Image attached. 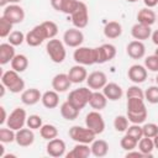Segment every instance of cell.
<instances>
[{"label": "cell", "instance_id": "obj_1", "mask_svg": "<svg viewBox=\"0 0 158 158\" xmlns=\"http://www.w3.org/2000/svg\"><path fill=\"white\" fill-rule=\"evenodd\" d=\"M127 118L132 123L141 125L146 121L148 112L146 109L144 99L141 98H128L127 99Z\"/></svg>", "mask_w": 158, "mask_h": 158}, {"label": "cell", "instance_id": "obj_2", "mask_svg": "<svg viewBox=\"0 0 158 158\" xmlns=\"http://www.w3.org/2000/svg\"><path fill=\"white\" fill-rule=\"evenodd\" d=\"M1 83L12 94L22 93L25 90V81H23V79L14 69H10V70H6V72L2 73V75H1Z\"/></svg>", "mask_w": 158, "mask_h": 158}, {"label": "cell", "instance_id": "obj_3", "mask_svg": "<svg viewBox=\"0 0 158 158\" xmlns=\"http://www.w3.org/2000/svg\"><path fill=\"white\" fill-rule=\"evenodd\" d=\"M91 94H93V90L88 86H81V88H78V89H74L69 93L67 100L73 104L77 109L81 110L84 109L89 101H90V98H91Z\"/></svg>", "mask_w": 158, "mask_h": 158}, {"label": "cell", "instance_id": "obj_4", "mask_svg": "<svg viewBox=\"0 0 158 158\" xmlns=\"http://www.w3.org/2000/svg\"><path fill=\"white\" fill-rule=\"evenodd\" d=\"M46 51H47V54L49 56L51 60L53 63H57V64L63 63L65 57H67L64 42L57 40V38L48 40V42L46 44Z\"/></svg>", "mask_w": 158, "mask_h": 158}, {"label": "cell", "instance_id": "obj_5", "mask_svg": "<svg viewBox=\"0 0 158 158\" xmlns=\"http://www.w3.org/2000/svg\"><path fill=\"white\" fill-rule=\"evenodd\" d=\"M73 59L77 64L81 65H93L96 64V57H95V48L90 47H78L73 53Z\"/></svg>", "mask_w": 158, "mask_h": 158}, {"label": "cell", "instance_id": "obj_6", "mask_svg": "<svg viewBox=\"0 0 158 158\" xmlns=\"http://www.w3.org/2000/svg\"><path fill=\"white\" fill-rule=\"evenodd\" d=\"M95 133L88 128V127H81V126H72L69 128V137L75 141L77 143H91L95 139Z\"/></svg>", "mask_w": 158, "mask_h": 158}, {"label": "cell", "instance_id": "obj_7", "mask_svg": "<svg viewBox=\"0 0 158 158\" xmlns=\"http://www.w3.org/2000/svg\"><path fill=\"white\" fill-rule=\"evenodd\" d=\"M26 121H27L26 110L22 109V107H16L9 115L7 121H6V126L9 128H12V130L17 131V130L22 128L26 125Z\"/></svg>", "mask_w": 158, "mask_h": 158}, {"label": "cell", "instance_id": "obj_8", "mask_svg": "<svg viewBox=\"0 0 158 158\" xmlns=\"http://www.w3.org/2000/svg\"><path fill=\"white\" fill-rule=\"evenodd\" d=\"M85 125L88 128H90L95 135H100L104 132L105 130V121L102 115L98 111H90L86 116H85Z\"/></svg>", "mask_w": 158, "mask_h": 158}, {"label": "cell", "instance_id": "obj_9", "mask_svg": "<svg viewBox=\"0 0 158 158\" xmlns=\"http://www.w3.org/2000/svg\"><path fill=\"white\" fill-rule=\"evenodd\" d=\"M70 20L72 23L74 25V27L77 28H84L88 26L89 22V10L85 2L80 1L78 9L70 15Z\"/></svg>", "mask_w": 158, "mask_h": 158}, {"label": "cell", "instance_id": "obj_10", "mask_svg": "<svg viewBox=\"0 0 158 158\" xmlns=\"http://www.w3.org/2000/svg\"><path fill=\"white\" fill-rule=\"evenodd\" d=\"M44 40H48V36H47V32H46L42 23L35 26L32 30H30L26 33V43L30 47H37Z\"/></svg>", "mask_w": 158, "mask_h": 158}, {"label": "cell", "instance_id": "obj_11", "mask_svg": "<svg viewBox=\"0 0 158 158\" xmlns=\"http://www.w3.org/2000/svg\"><path fill=\"white\" fill-rule=\"evenodd\" d=\"M116 56V47L111 43H104L99 47H95V57L96 64H104L110 62Z\"/></svg>", "mask_w": 158, "mask_h": 158}, {"label": "cell", "instance_id": "obj_12", "mask_svg": "<svg viewBox=\"0 0 158 158\" xmlns=\"http://www.w3.org/2000/svg\"><path fill=\"white\" fill-rule=\"evenodd\" d=\"M2 17H5L7 21H10L12 25L21 23L25 19V11L23 9L17 4H10L9 6L4 7Z\"/></svg>", "mask_w": 158, "mask_h": 158}, {"label": "cell", "instance_id": "obj_13", "mask_svg": "<svg viewBox=\"0 0 158 158\" xmlns=\"http://www.w3.org/2000/svg\"><path fill=\"white\" fill-rule=\"evenodd\" d=\"M63 42L65 46L72 48H78L84 42V33L80 31V28H68L63 33Z\"/></svg>", "mask_w": 158, "mask_h": 158}, {"label": "cell", "instance_id": "obj_14", "mask_svg": "<svg viewBox=\"0 0 158 158\" xmlns=\"http://www.w3.org/2000/svg\"><path fill=\"white\" fill-rule=\"evenodd\" d=\"M85 81L91 90H99V89H102L107 84V77L104 72L95 70L88 75Z\"/></svg>", "mask_w": 158, "mask_h": 158}, {"label": "cell", "instance_id": "obj_15", "mask_svg": "<svg viewBox=\"0 0 158 158\" xmlns=\"http://www.w3.org/2000/svg\"><path fill=\"white\" fill-rule=\"evenodd\" d=\"M65 142L60 138H53V139H49L47 146H46V151H47V154L51 156V157H54V158H59V157H63L65 154Z\"/></svg>", "mask_w": 158, "mask_h": 158}, {"label": "cell", "instance_id": "obj_16", "mask_svg": "<svg viewBox=\"0 0 158 158\" xmlns=\"http://www.w3.org/2000/svg\"><path fill=\"white\" fill-rule=\"evenodd\" d=\"M147 68L144 65H141V64H133L128 68V72H127V77L128 79L135 83V84H141L143 83L146 79H147Z\"/></svg>", "mask_w": 158, "mask_h": 158}, {"label": "cell", "instance_id": "obj_17", "mask_svg": "<svg viewBox=\"0 0 158 158\" xmlns=\"http://www.w3.org/2000/svg\"><path fill=\"white\" fill-rule=\"evenodd\" d=\"M15 142L20 147H30L35 142V133L33 130L27 127V128H20L16 131V139Z\"/></svg>", "mask_w": 158, "mask_h": 158}, {"label": "cell", "instance_id": "obj_18", "mask_svg": "<svg viewBox=\"0 0 158 158\" xmlns=\"http://www.w3.org/2000/svg\"><path fill=\"white\" fill-rule=\"evenodd\" d=\"M73 83L70 81L68 74L65 73H59V74H56L52 79V88L53 90H56L57 93H65L70 85Z\"/></svg>", "mask_w": 158, "mask_h": 158}, {"label": "cell", "instance_id": "obj_19", "mask_svg": "<svg viewBox=\"0 0 158 158\" xmlns=\"http://www.w3.org/2000/svg\"><path fill=\"white\" fill-rule=\"evenodd\" d=\"M126 52H127L128 57H131L132 59H141L146 54V46L143 44L142 41L135 40V41H131L127 44Z\"/></svg>", "mask_w": 158, "mask_h": 158}, {"label": "cell", "instance_id": "obj_20", "mask_svg": "<svg viewBox=\"0 0 158 158\" xmlns=\"http://www.w3.org/2000/svg\"><path fill=\"white\" fill-rule=\"evenodd\" d=\"M131 35L137 41H144L152 36V30H151V26L137 22L131 27Z\"/></svg>", "mask_w": 158, "mask_h": 158}, {"label": "cell", "instance_id": "obj_21", "mask_svg": "<svg viewBox=\"0 0 158 158\" xmlns=\"http://www.w3.org/2000/svg\"><path fill=\"white\" fill-rule=\"evenodd\" d=\"M41 99H42V94L36 88H30L21 93V101L27 106L36 105Z\"/></svg>", "mask_w": 158, "mask_h": 158}, {"label": "cell", "instance_id": "obj_22", "mask_svg": "<svg viewBox=\"0 0 158 158\" xmlns=\"http://www.w3.org/2000/svg\"><path fill=\"white\" fill-rule=\"evenodd\" d=\"M68 77H69V79H70L72 83L79 84V83H83L84 80H86V78H88V72H86V69H85L84 65L77 64V65H73V67L69 69Z\"/></svg>", "mask_w": 158, "mask_h": 158}, {"label": "cell", "instance_id": "obj_23", "mask_svg": "<svg viewBox=\"0 0 158 158\" xmlns=\"http://www.w3.org/2000/svg\"><path fill=\"white\" fill-rule=\"evenodd\" d=\"M102 93L107 98V100H111V101L120 100L122 98V94H123L122 88L116 83H107L102 88Z\"/></svg>", "mask_w": 158, "mask_h": 158}, {"label": "cell", "instance_id": "obj_24", "mask_svg": "<svg viewBox=\"0 0 158 158\" xmlns=\"http://www.w3.org/2000/svg\"><path fill=\"white\" fill-rule=\"evenodd\" d=\"M91 154V148L86 143H77L70 152L65 154L67 158H88Z\"/></svg>", "mask_w": 158, "mask_h": 158}, {"label": "cell", "instance_id": "obj_25", "mask_svg": "<svg viewBox=\"0 0 158 158\" xmlns=\"http://www.w3.org/2000/svg\"><path fill=\"white\" fill-rule=\"evenodd\" d=\"M14 47L15 46H12L9 42L0 44V64L1 65H5L7 63H11V60L14 59V57L16 56Z\"/></svg>", "mask_w": 158, "mask_h": 158}, {"label": "cell", "instance_id": "obj_26", "mask_svg": "<svg viewBox=\"0 0 158 158\" xmlns=\"http://www.w3.org/2000/svg\"><path fill=\"white\" fill-rule=\"evenodd\" d=\"M137 21L139 23H144V25L152 26L157 21V15L151 7H143L137 14Z\"/></svg>", "mask_w": 158, "mask_h": 158}, {"label": "cell", "instance_id": "obj_27", "mask_svg": "<svg viewBox=\"0 0 158 158\" xmlns=\"http://www.w3.org/2000/svg\"><path fill=\"white\" fill-rule=\"evenodd\" d=\"M104 35L106 38L114 40L122 35V26L117 21H110L104 26Z\"/></svg>", "mask_w": 158, "mask_h": 158}, {"label": "cell", "instance_id": "obj_28", "mask_svg": "<svg viewBox=\"0 0 158 158\" xmlns=\"http://www.w3.org/2000/svg\"><path fill=\"white\" fill-rule=\"evenodd\" d=\"M42 104L47 109H56L59 104V95L56 90H47L42 94Z\"/></svg>", "mask_w": 158, "mask_h": 158}, {"label": "cell", "instance_id": "obj_29", "mask_svg": "<svg viewBox=\"0 0 158 158\" xmlns=\"http://www.w3.org/2000/svg\"><path fill=\"white\" fill-rule=\"evenodd\" d=\"M79 109H77L73 104H70L68 100L64 101L62 105H60V115L63 118L68 120V121H73L78 117L79 115Z\"/></svg>", "mask_w": 158, "mask_h": 158}, {"label": "cell", "instance_id": "obj_30", "mask_svg": "<svg viewBox=\"0 0 158 158\" xmlns=\"http://www.w3.org/2000/svg\"><path fill=\"white\" fill-rule=\"evenodd\" d=\"M91 154L95 157H105L109 153V143L105 139H94L91 142Z\"/></svg>", "mask_w": 158, "mask_h": 158}, {"label": "cell", "instance_id": "obj_31", "mask_svg": "<svg viewBox=\"0 0 158 158\" xmlns=\"http://www.w3.org/2000/svg\"><path fill=\"white\" fill-rule=\"evenodd\" d=\"M89 105L94 109V110H102L106 107L107 105V98L104 95V93H99L98 90L93 91L91 94V98H90V101H89Z\"/></svg>", "mask_w": 158, "mask_h": 158}, {"label": "cell", "instance_id": "obj_32", "mask_svg": "<svg viewBox=\"0 0 158 158\" xmlns=\"http://www.w3.org/2000/svg\"><path fill=\"white\" fill-rule=\"evenodd\" d=\"M28 67V59L25 54H16L11 60V68L17 73H22Z\"/></svg>", "mask_w": 158, "mask_h": 158}, {"label": "cell", "instance_id": "obj_33", "mask_svg": "<svg viewBox=\"0 0 158 158\" xmlns=\"http://www.w3.org/2000/svg\"><path fill=\"white\" fill-rule=\"evenodd\" d=\"M156 147H154V142H153V139L152 138H149V137H142L139 141H138V151H141L142 153H144L148 158H151L153 154H152V152H153V149H154Z\"/></svg>", "mask_w": 158, "mask_h": 158}, {"label": "cell", "instance_id": "obj_34", "mask_svg": "<svg viewBox=\"0 0 158 158\" xmlns=\"http://www.w3.org/2000/svg\"><path fill=\"white\" fill-rule=\"evenodd\" d=\"M40 135L43 139H53L58 136V128L54 126V125H51V123H46V125H42V127L40 128Z\"/></svg>", "mask_w": 158, "mask_h": 158}, {"label": "cell", "instance_id": "obj_35", "mask_svg": "<svg viewBox=\"0 0 158 158\" xmlns=\"http://www.w3.org/2000/svg\"><path fill=\"white\" fill-rule=\"evenodd\" d=\"M16 139V131L12 128H0V142L12 143Z\"/></svg>", "mask_w": 158, "mask_h": 158}, {"label": "cell", "instance_id": "obj_36", "mask_svg": "<svg viewBox=\"0 0 158 158\" xmlns=\"http://www.w3.org/2000/svg\"><path fill=\"white\" fill-rule=\"evenodd\" d=\"M120 146H121V148L122 149H125V151H133L137 146H138V141L137 139H135L133 137H131V136H128V135H125L122 138H121V141H120Z\"/></svg>", "mask_w": 158, "mask_h": 158}, {"label": "cell", "instance_id": "obj_37", "mask_svg": "<svg viewBox=\"0 0 158 158\" xmlns=\"http://www.w3.org/2000/svg\"><path fill=\"white\" fill-rule=\"evenodd\" d=\"M114 127L117 132H126V130L128 128V118L127 116L123 115H118L115 117L114 120Z\"/></svg>", "mask_w": 158, "mask_h": 158}, {"label": "cell", "instance_id": "obj_38", "mask_svg": "<svg viewBox=\"0 0 158 158\" xmlns=\"http://www.w3.org/2000/svg\"><path fill=\"white\" fill-rule=\"evenodd\" d=\"M79 0H63V5H62V10L60 12L65 14V15H72L79 6Z\"/></svg>", "mask_w": 158, "mask_h": 158}, {"label": "cell", "instance_id": "obj_39", "mask_svg": "<svg viewBox=\"0 0 158 158\" xmlns=\"http://www.w3.org/2000/svg\"><path fill=\"white\" fill-rule=\"evenodd\" d=\"M144 99L149 104H158V85H152L144 91Z\"/></svg>", "mask_w": 158, "mask_h": 158}, {"label": "cell", "instance_id": "obj_40", "mask_svg": "<svg viewBox=\"0 0 158 158\" xmlns=\"http://www.w3.org/2000/svg\"><path fill=\"white\" fill-rule=\"evenodd\" d=\"M7 38L9 43H11L12 46H20L23 43V41H26V35H23L21 31H12Z\"/></svg>", "mask_w": 158, "mask_h": 158}, {"label": "cell", "instance_id": "obj_41", "mask_svg": "<svg viewBox=\"0 0 158 158\" xmlns=\"http://www.w3.org/2000/svg\"><path fill=\"white\" fill-rule=\"evenodd\" d=\"M126 135L133 137L135 139L139 141L142 137H143V130H142V126L137 125V123H132L131 126H128V128L126 130Z\"/></svg>", "mask_w": 158, "mask_h": 158}, {"label": "cell", "instance_id": "obj_42", "mask_svg": "<svg viewBox=\"0 0 158 158\" xmlns=\"http://www.w3.org/2000/svg\"><path fill=\"white\" fill-rule=\"evenodd\" d=\"M12 23L10 21H7L5 17H0V37L5 38V37H9V35L12 32Z\"/></svg>", "mask_w": 158, "mask_h": 158}, {"label": "cell", "instance_id": "obj_43", "mask_svg": "<svg viewBox=\"0 0 158 158\" xmlns=\"http://www.w3.org/2000/svg\"><path fill=\"white\" fill-rule=\"evenodd\" d=\"M42 25H43V27H44V30L47 32L48 40H52V38H54L57 36V33H58V26H57L56 22H53V21H43Z\"/></svg>", "mask_w": 158, "mask_h": 158}, {"label": "cell", "instance_id": "obj_44", "mask_svg": "<svg viewBox=\"0 0 158 158\" xmlns=\"http://www.w3.org/2000/svg\"><path fill=\"white\" fill-rule=\"evenodd\" d=\"M142 130H143V136L144 137H149V138H153L158 135V125L153 123V122H148V123H144L142 126Z\"/></svg>", "mask_w": 158, "mask_h": 158}, {"label": "cell", "instance_id": "obj_45", "mask_svg": "<svg viewBox=\"0 0 158 158\" xmlns=\"http://www.w3.org/2000/svg\"><path fill=\"white\" fill-rule=\"evenodd\" d=\"M27 127L32 128V130H40L42 127V117L38 115H30L27 116V121H26Z\"/></svg>", "mask_w": 158, "mask_h": 158}, {"label": "cell", "instance_id": "obj_46", "mask_svg": "<svg viewBox=\"0 0 158 158\" xmlns=\"http://www.w3.org/2000/svg\"><path fill=\"white\" fill-rule=\"evenodd\" d=\"M126 98H141V99H144V91L137 85H131L128 86L127 91H126Z\"/></svg>", "mask_w": 158, "mask_h": 158}, {"label": "cell", "instance_id": "obj_47", "mask_svg": "<svg viewBox=\"0 0 158 158\" xmlns=\"http://www.w3.org/2000/svg\"><path fill=\"white\" fill-rule=\"evenodd\" d=\"M144 67L151 72H158V57L156 54L148 56L144 59Z\"/></svg>", "mask_w": 158, "mask_h": 158}, {"label": "cell", "instance_id": "obj_48", "mask_svg": "<svg viewBox=\"0 0 158 158\" xmlns=\"http://www.w3.org/2000/svg\"><path fill=\"white\" fill-rule=\"evenodd\" d=\"M126 157L130 158V157H138V158H148L144 153H142L141 151H128L126 153Z\"/></svg>", "mask_w": 158, "mask_h": 158}, {"label": "cell", "instance_id": "obj_49", "mask_svg": "<svg viewBox=\"0 0 158 158\" xmlns=\"http://www.w3.org/2000/svg\"><path fill=\"white\" fill-rule=\"evenodd\" d=\"M51 5L56 11H60L62 5H63V0H51Z\"/></svg>", "mask_w": 158, "mask_h": 158}, {"label": "cell", "instance_id": "obj_50", "mask_svg": "<svg viewBox=\"0 0 158 158\" xmlns=\"http://www.w3.org/2000/svg\"><path fill=\"white\" fill-rule=\"evenodd\" d=\"M0 111H1V118H0V125H4V123H6V121H7V115H6V110H5V107L4 106H1L0 107Z\"/></svg>", "mask_w": 158, "mask_h": 158}, {"label": "cell", "instance_id": "obj_51", "mask_svg": "<svg viewBox=\"0 0 158 158\" xmlns=\"http://www.w3.org/2000/svg\"><path fill=\"white\" fill-rule=\"evenodd\" d=\"M143 2L147 7H151V9L154 7L156 5H158V0H143Z\"/></svg>", "mask_w": 158, "mask_h": 158}, {"label": "cell", "instance_id": "obj_52", "mask_svg": "<svg viewBox=\"0 0 158 158\" xmlns=\"http://www.w3.org/2000/svg\"><path fill=\"white\" fill-rule=\"evenodd\" d=\"M152 42L156 44V46H158V30H156V31H153L152 32Z\"/></svg>", "mask_w": 158, "mask_h": 158}, {"label": "cell", "instance_id": "obj_53", "mask_svg": "<svg viewBox=\"0 0 158 158\" xmlns=\"http://www.w3.org/2000/svg\"><path fill=\"white\" fill-rule=\"evenodd\" d=\"M0 89H1V91H0V96L2 98V96L5 95V90H6V86H5V85L1 83V85H0Z\"/></svg>", "mask_w": 158, "mask_h": 158}, {"label": "cell", "instance_id": "obj_54", "mask_svg": "<svg viewBox=\"0 0 158 158\" xmlns=\"http://www.w3.org/2000/svg\"><path fill=\"white\" fill-rule=\"evenodd\" d=\"M4 151H5V148H4L2 142H1V144H0V157H1V158L4 157Z\"/></svg>", "mask_w": 158, "mask_h": 158}, {"label": "cell", "instance_id": "obj_55", "mask_svg": "<svg viewBox=\"0 0 158 158\" xmlns=\"http://www.w3.org/2000/svg\"><path fill=\"white\" fill-rule=\"evenodd\" d=\"M153 142H154V147L158 149V135L156 137H153Z\"/></svg>", "mask_w": 158, "mask_h": 158}, {"label": "cell", "instance_id": "obj_56", "mask_svg": "<svg viewBox=\"0 0 158 158\" xmlns=\"http://www.w3.org/2000/svg\"><path fill=\"white\" fill-rule=\"evenodd\" d=\"M7 2H9V0H0V6L1 7H5Z\"/></svg>", "mask_w": 158, "mask_h": 158}, {"label": "cell", "instance_id": "obj_57", "mask_svg": "<svg viewBox=\"0 0 158 158\" xmlns=\"http://www.w3.org/2000/svg\"><path fill=\"white\" fill-rule=\"evenodd\" d=\"M15 157H16L15 154H4L2 158H15Z\"/></svg>", "mask_w": 158, "mask_h": 158}, {"label": "cell", "instance_id": "obj_58", "mask_svg": "<svg viewBox=\"0 0 158 158\" xmlns=\"http://www.w3.org/2000/svg\"><path fill=\"white\" fill-rule=\"evenodd\" d=\"M21 0H9V2L10 4H17V2H20Z\"/></svg>", "mask_w": 158, "mask_h": 158}, {"label": "cell", "instance_id": "obj_59", "mask_svg": "<svg viewBox=\"0 0 158 158\" xmlns=\"http://www.w3.org/2000/svg\"><path fill=\"white\" fill-rule=\"evenodd\" d=\"M127 2H136V1H138V0H126Z\"/></svg>", "mask_w": 158, "mask_h": 158}, {"label": "cell", "instance_id": "obj_60", "mask_svg": "<svg viewBox=\"0 0 158 158\" xmlns=\"http://www.w3.org/2000/svg\"><path fill=\"white\" fill-rule=\"evenodd\" d=\"M154 54H156V56H157V57H158V47H157V49H156V51H154Z\"/></svg>", "mask_w": 158, "mask_h": 158}, {"label": "cell", "instance_id": "obj_61", "mask_svg": "<svg viewBox=\"0 0 158 158\" xmlns=\"http://www.w3.org/2000/svg\"><path fill=\"white\" fill-rule=\"evenodd\" d=\"M156 83H157V85H158V74H157V77H156Z\"/></svg>", "mask_w": 158, "mask_h": 158}, {"label": "cell", "instance_id": "obj_62", "mask_svg": "<svg viewBox=\"0 0 158 158\" xmlns=\"http://www.w3.org/2000/svg\"><path fill=\"white\" fill-rule=\"evenodd\" d=\"M157 21H158V16H157Z\"/></svg>", "mask_w": 158, "mask_h": 158}]
</instances>
